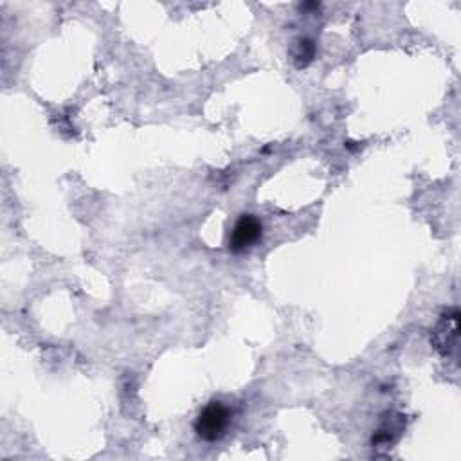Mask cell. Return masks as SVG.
<instances>
[{"instance_id":"obj_1","label":"cell","mask_w":461,"mask_h":461,"mask_svg":"<svg viewBox=\"0 0 461 461\" xmlns=\"http://www.w3.org/2000/svg\"><path fill=\"white\" fill-rule=\"evenodd\" d=\"M230 424V411L222 402H209L195 420V433L202 441L220 440Z\"/></svg>"},{"instance_id":"obj_2","label":"cell","mask_w":461,"mask_h":461,"mask_svg":"<svg viewBox=\"0 0 461 461\" xmlns=\"http://www.w3.org/2000/svg\"><path fill=\"white\" fill-rule=\"evenodd\" d=\"M263 235V225L254 215H242L229 235V249L242 254L254 247Z\"/></svg>"},{"instance_id":"obj_3","label":"cell","mask_w":461,"mask_h":461,"mask_svg":"<svg viewBox=\"0 0 461 461\" xmlns=\"http://www.w3.org/2000/svg\"><path fill=\"white\" fill-rule=\"evenodd\" d=\"M457 333H459V312L452 309L441 314L440 321L433 328L431 344L434 346V350L440 356L449 357L457 344Z\"/></svg>"},{"instance_id":"obj_4","label":"cell","mask_w":461,"mask_h":461,"mask_svg":"<svg viewBox=\"0 0 461 461\" xmlns=\"http://www.w3.org/2000/svg\"><path fill=\"white\" fill-rule=\"evenodd\" d=\"M402 429H403L402 417L396 415L395 418H389V415H387V418L382 422L380 429H379V431L373 434V438H371L373 447H379V449H380V447H389V445H393V443L398 440Z\"/></svg>"},{"instance_id":"obj_5","label":"cell","mask_w":461,"mask_h":461,"mask_svg":"<svg viewBox=\"0 0 461 461\" xmlns=\"http://www.w3.org/2000/svg\"><path fill=\"white\" fill-rule=\"evenodd\" d=\"M293 62L298 69L307 67L316 58V42L312 38H298L293 45Z\"/></svg>"}]
</instances>
